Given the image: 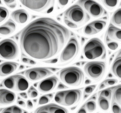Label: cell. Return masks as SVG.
Instances as JSON below:
<instances>
[{
  "label": "cell",
  "instance_id": "cell-1",
  "mask_svg": "<svg viewBox=\"0 0 121 113\" xmlns=\"http://www.w3.org/2000/svg\"><path fill=\"white\" fill-rule=\"evenodd\" d=\"M70 30L48 17L35 19L20 33V47L24 54L38 60L53 58L69 42Z\"/></svg>",
  "mask_w": 121,
  "mask_h": 113
},
{
  "label": "cell",
  "instance_id": "cell-2",
  "mask_svg": "<svg viewBox=\"0 0 121 113\" xmlns=\"http://www.w3.org/2000/svg\"><path fill=\"white\" fill-rule=\"evenodd\" d=\"M59 77L64 85L72 87L81 85L84 82V72L75 66L64 68L59 72Z\"/></svg>",
  "mask_w": 121,
  "mask_h": 113
},
{
  "label": "cell",
  "instance_id": "cell-3",
  "mask_svg": "<svg viewBox=\"0 0 121 113\" xmlns=\"http://www.w3.org/2000/svg\"><path fill=\"white\" fill-rule=\"evenodd\" d=\"M83 54L88 60L104 58L106 55V49L100 39L93 38L85 44L83 48Z\"/></svg>",
  "mask_w": 121,
  "mask_h": 113
},
{
  "label": "cell",
  "instance_id": "cell-4",
  "mask_svg": "<svg viewBox=\"0 0 121 113\" xmlns=\"http://www.w3.org/2000/svg\"><path fill=\"white\" fill-rule=\"evenodd\" d=\"M82 92L79 89L59 91L55 94V100L60 105L72 106L78 104L81 99Z\"/></svg>",
  "mask_w": 121,
  "mask_h": 113
},
{
  "label": "cell",
  "instance_id": "cell-5",
  "mask_svg": "<svg viewBox=\"0 0 121 113\" xmlns=\"http://www.w3.org/2000/svg\"><path fill=\"white\" fill-rule=\"evenodd\" d=\"M30 10L38 13H49L53 9L55 0H18Z\"/></svg>",
  "mask_w": 121,
  "mask_h": 113
},
{
  "label": "cell",
  "instance_id": "cell-6",
  "mask_svg": "<svg viewBox=\"0 0 121 113\" xmlns=\"http://www.w3.org/2000/svg\"><path fill=\"white\" fill-rule=\"evenodd\" d=\"M79 42L75 37H73L67 43V45L60 54V61L62 63H69L77 56L79 53Z\"/></svg>",
  "mask_w": 121,
  "mask_h": 113
},
{
  "label": "cell",
  "instance_id": "cell-7",
  "mask_svg": "<svg viewBox=\"0 0 121 113\" xmlns=\"http://www.w3.org/2000/svg\"><path fill=\"white\" fill-rule=\"evenodd\" d=\"M19 49L17 43L11 39H5L0 42V58L13 60L18 56Z\"/></svg>",
  "mask_w": 121,
  "mask_h": 113
},
{
  "label": "cell",
  "instance_id": "cell-8",
  "mask_svg": "<svg viewBox=\"0 0 121 113\" xmlns=\"http://www.w3.org/2000/svg\"><path fill=\"white\" fill-rule=\"evenodd\" d=\"M84 71L88 77L95 81L102 79L106 71V64L102 61H91L84 66Z\"/></svg>",
  "mask_w": 121,
  "mask_h": 113
},
{
  "label": "cell",
  "instance_id": "cell-9",
  "mask_svg": "<svg viewBox=\"0 0 121 113\" xmlns=\"http://www.w3.org/2000/svg\"><path fill=\"white\" fill-rule=\"evenodd\" d=\"M64 17L74 23L79 24L87 21L89 19L84 9L79 4H74L67 9L64 12Z\"/></svg>",
  "mask_w": 121,
  "mask_h": 113
},
{
  "label": "cell",
  "instance_id": "cell-10",
  "mask_svg": "<svg viewBox=\"0 0 121 113\" xmlns=\"http://www.w3.org/2000/svg\"><path fill=\"white\" fill-rule=\"evenodd\" d=\"M78 3L94 18H99L104 14L102 6L93 0H79Z\"/></svg>",
  "mask_w": 121,
  "mask_h": 113
},
{
  "label": "cell",
  "instance_id": "cell-11",
  "mask_svg": "<svg viewBox=\"0 0 121 113\" xmlns=\"http://www.w3.org/2000/svg\"><path fill=\"white\" fill-rule=\"evenodd\" d=\"M52 72L45 68H31L25 72V75L27 79L32 81L41 80L48 76L51 75Z\"/></svg>",
  "mask_w": 121,
  "mask_h": 113
},
{
  "label": "cell",
  "instance_id": "cell-12",
  "mask_svg": "<svg viewBox=\"0 0 121 113\" xmlns=\"http://www.w3.org/2000/svg\"><path fill=\"white\" fill-rule=\"evenodd\" d=\"M58 82V78L55 76H52L44 79L38 84V88L39 91L41 93H47L50 92L55 88Z\"/></svg>",
  "mask_w": 121,
  "mask_h": 113
},
{
  "label": "cell",
  "instance_id": "cell-13",
  "mask_svg": "<svg viewBox=\"0 0 121 113\" xmlns=\"http://www.w3.org/2000/svg\"><path fill=\"white\" fill-rule=\"evenodd\" d=\"M34 113H69V111L59 105L50 104L38 108Z\"/></svg>",
  "mask_w": 121,
  "mask_h": 113
},
{
  "label": "cell",
  "instance_id": "cell-14",
  "mask_svg": "<svg viewBox=\"0 0 121 113\" xmlns=\"http://www.w3.org/2000/svg\"><path fill=\"white\" fill-rule=\"evenodd\" d=\"M16 100L14 92L6 89H0V106L13 104Z\"/></svg>",
  "mask_w": 121,
  "mask_h": 113
},
{
  "label": "cell",
  "instance_id": "cell-15",
  "mask_svg": "<svg viewBox=\"0 0 121 113\" xmlns=\"http://www.w3.org/2000/svg\"><path fill=\"white\" fill-rule=\"evenodd\" d=\"M18 64L15 62H4L0 65V77H6L17 70Z\"/></svg>",
  "mask_w": 121,
  "mask_h": 113
},
{
  "label": "cell",
  "instance_id": "cell-16",
  "mask_svg": "<svg viewBox=\"0 0 121 113\" xmlns=\"http://www.w3.org/2000/svg\"><path fill=\"white\" fill-rule=\"evenodd\" d=\"M11 16L12 18L19 24H24L27 22L29 19V14L24 9H18L13 12Z\"/></svg>",
  "mask_w": 121,
  "mask_h": 113
},
{
  "label": "cell",
  "instance_id": "cell-17",
  "mask_svg": "<svg viewBox=\"0 0 121 113\" xmlns=\"http://www.w3.org/2000/svg\"><path fill=\"white\" fill-rule=\"evenodd\" d=\"M29 84L27 79L20 75H15V82L14 90L18 92L26 91L29 88Z\"/></svg>",
  "mask_w": 121,
  "mask_h": 113
},
{
  "label": "cell",
  "instance_id": "cell-18",
  "mask_svg": "<svg viewBox=\"0 0 121 113\" xmlns=\"http://www.w3.org/2000/svg\"><path fill=\"white\" fill-rule=\"evenodd\" d=\"M16 24L12 20H9L4 24L0 26V35H9L15 32Z\"/></svg>",
  "mask_w": 121,
  "mask_h": 113
},
{
  "label": "cell",
  "instance_id": "cell-19",
  "mask_svg": "<svg viewBox=\"0 0 121 113\" xmlns=\"http://www.w3.org/2000/svg\"><path fill=\"white\" fill-rule=\"evenodd\" d=\"M107 34L111 39L121 42V29L116 28L113 24H110L107 30Z\"/></svg>",
  "mask_w": 121,
  "mask_h": 113
},
{
  "label": "cell",
  "instance_id": "cell-20",
  "mask_svg": "<svg viewBox=\"0 0 121 113\" xmlns=\"http://www.w3.org/2000/svg\"><path fill=\"white\" fill-rule=\"evenodd\" d=\"M112 71L114 76L121 79V56H116L112 64Z\"/></svg>",
  "mask_w": 121,
  "mask_h": 113
},
{
  "label": "cell",
  "instance_id": "cell-21",
  "mask_svg": "<svg viewBox=\"0 0 121 113\" xmlns=\"http://www.w3.org/2000/svg\"><path fill=\"white\" fill-rule=\"evenodd\" d=\"M112 101L117 103L121 107V85L112 88Z\"/></svg>",
  "mask_w": 121,
  "mask_h": 113
},
{
  "label": "cell",
  "instance_id": "cell-22",
  "mask_svg": "<svg viewBox=\"0 0 121 113\" xmlns=\"http://www.w3.org/2000/svg\"><path fill=\"white\" fill-rule=\"evenodd\" d=\"M112 23L121 28V8L114 12L112 17Z\"/></svg>",
  "mask_w": 121,
  "mask_h": 113
},
{
  "label": "cell",
  "instance_id": "cell-23",
  "mask_svg": "<svg viewBox=\"0 0 121 113\" xmlns=\"http://www.w3.org/2000/svg\"><path fill=\"white\" fill-rule=\"evenodd\" d=\"M15 75L12 76H10L9 77H7V79H4L2 82V85L4 87L7 88L9 89L14 90L15 88Z\"/></svg>",
  "mask_w": 121,
  "mask_h": 113
},
{
  "label": "cell",
  "instance_id": "cell-24",
  "mask_svg": "<svg viewBox=\"0 0 121 113\" xmlns=\"http://www.w3.org/2000/svg\"><path fill=\"white\" fill-rule=\"evenodd\" d=\"M98 105L101 109L103 111H107L110 108V102L109 100L107 99L104 98L103 97L99 96L98 99Z\"/></svg>",
  "mask_w": 121,
  "mask_h": 113
},
{
  "label": "cell",
  "instance_id": "cell-25",
  "mask_svg": "<svg viewBox=\"0 0 121 113\" xmlns=\"http://www.w3.org/2000/svg\"><path fill=\"white\" fill-rule=\"evenodd\" d=\"M90 24L93 27L95 30L98 32V33H99L104 29L105 27L106 26L107 23L104 21H102V20H96V21H94L90 23Z\"/></svg>",
  "mask_w": 121,
  "mask_h": 113
},
{
  "label": "cell",
  "instance_id": "cell-26",
  "mask_svg": "<svg viewBox=\"0 0 121 113\" xmlns=\"http://www.w3.org/2000/svg\"><path fill=\"white\" fill-rule=\"evenodd\" d=\"M102 1L105 6L110 10L115 8L119 3V0H102Z\"/></svg>",
  "mask_w": 121,
  "mask_h": 113
},
{
  "label": "cell",
  "instance_id": "cell-27",
  "mask_svg": "<svg viewBox=\"0 0 121 113\" xmlns=\"http://www.w3.org/2000/svg\"><path fill=\"white\" fill-rule=\"evenodd\" d=\"M85 109L89 113H93L96 109V104L93 100H89L84 105Z\"/></svg>",
  "mask_w": 121,
  "mask_h": 113
},
{
  "label": "cell",
  "instance_id": "cell-28",
  "mask_svg": "<svg viewBox=\"0 0 121 113\" xmlns=\"http://www.w3.org/2000/svg\"><path fill=\"white\" fill-rule=\"evenodd\" d=\"M53 98V94H46V95H44L43 96L41 97L39 99L38 104L39 105H43L47 104V103L52 100Z\"/></svg>",
  "mask_w": 121,
  "mask_h": 113
},
{
  "label": "cell",
  "instance_id": "cell-29",
  "mask_svg": "<svg viewBox=\"0 0 121 113\" xmlns=\"http://www.w3.org/2000/svg\"><path fill=\"white\" fill-rule=\"evenodd\" d=\"M83 32H84V34L87 35H93L98 33V32L95 30V28L91 26L90 24L87 25V26H85V28H84Z\"/></svg>",
  "mask_w": 121,
  "mask_h": 113
},
{
  "label": "cell",
  "instance_id": "cell-30",
  "mask_svg": "<svg viewBox=\"0 0 121 113\" xmlns=\"http://www.w3.org/2000/svg\"><path fill=\"white\" fill-rule=\"evenodd\" d=\"M9 16V11L4 7H0V23L4 21Z\"/></svg>",
  "mask_w": 121,
  "mask_h": 113
},
{
  "label": "cell",
  "instance_id": "cell-31",
  "mask_svg": "<svg viewBox=\"0 0 121 113\" xmlns=\"http://www.w3.org/2000/svg\"><path fill=\"white\" fill-rule=\"evenodd\" d=\"M99 96L103 97L104 98L110 100L112 97V88H108L106 89H104L100 92Z\"/></svg>",
  "mask_w": 121,
  "mask_h": 113
},
{
  "label": "cell",
  "instance_id": "cell-32",
  "mask_svg": "<svg viewBox=\"0 0 121 113\" xmlns=\"http://www.w3.org/2000/svg\"><path fill=\"white\" fill-rule=\"evenodd\" d=\"M27 95H29V97L32 99H35L37 97V96L38 95V92L36 91V89L33 86H31L29 88V89L28 90Z\"/></svg>",
  "mask_w": 121,
  "mask_h": 113
},
{
  "label": "cell",
  "instance_id": "cell-33",
  "mask_svg": "<svg viewBox=\"0 0 121 113\" xmlns=\"http://www.w3.org/2000/svg\"><path fill=\"white\" fill-rule=\"evenodd\" d=\"M112 111L113 113H121V107L114 101L112 102Z\"/></svg>",
  "mask_w": 121,
  "mask_h": 113
},
{
  "label": "cell",
  "instance_id": "cell-34",
  "mask_svg": "<svg viewBox=\"0 0 121 113\" xmlns=\"http://www.w3.org/2000/svg\"><path fill=\"white\" fill-rule=\"evenodd\" d=\"M64 23L67 24V26L69 27L70 28H72V29H76V28H78V25L72 22V21H70V19H67V18H64Z\"/></svg>",
  "mask_w": 121,
  "mask_h": 113
},
{
  "label": "cell",
  "instance_id": "cell-35",
  "mask_svg": "<svg viewBox=\"0 0 121 113\" xmlns=\"http://www.w3.org/2000/svg\"><path fill=\"white\" fill-rule=\"evenodd\" d=\"M95 88H96V85H94L88 86L84 89V94H86V95L90 94L91 92H93Z\"/></svg>",
  "mask_w": 121,
  "mask_h": 113
},
{
  "label": "cell",
  "instance_id": "cell-36",
  "mask_svg": "<svg viewBox=\"0 0 121 113\" xmlns=\"http://www.w3.org/2000/svg\"><path fill=\"white\" fill-rule=\"evenodd\" d=\"M118 82L117 80L116 79H107V80H105L104 81V83H105V86H113L116 85V83Z\"/></svg>",
  "mask_w": 121,
  "mask_h": 113
},
{
  "label": "cell",
  "instance_id": "cell-37",
  "mask_svg": "<svg viewBox=\"0 0 121 113\" xmlns=\"http://www.w3.org/2000/svg\"><path fill=\"white\" fill-rule=\"evenodd\" d=\"M21 61L26 64H29L30 65H36V61L32 60L30 59V58H26V57H21Z\"/></svg>",
  "mask_w": 121,
  "mask_h": 113
},
{
  "label": "cell",
  "instance_id": "cell-38",
  "mask_svg": "<svg viewBox=\"0 0 121 113\" xmlns=\"http://www.w3.org/2000/svg\"><path fill=\"white\" fill-rule=\"evenodd\" d=\"M107 46L110 49L112 50V51H114L116 49H117V47H119V44L116 42H110V43H107Z\"/></svg>",
  "mask_w": 121,
  "mask_h": 113
},
{
  "label": "cell",
  "instance_id": "cell-39",
  "mask_svg": "<svg viewBox=\"0 0 121 113\" xmlns=\"http://www.w3.org/2000/svg\"><path fill=\"white\" fill-rule=\"evenodd\" d=\"M11 109L13 113H23V110L21 109V108L15 106V105L11 106Z\"/></svg>",
  "mask_w": 121,
  "mask_h": 113
},
{
  "label": "cell",
  "instance_id": "cell-40",
  "mask_svg": "<svg viewBox=\"0 0 121 113\" xmlns=\"http://www.w3.org/2000/svg\"><path fill=\"white\" fill-rule=\"evenodd\" d=\"M69 3V0H58V3L61 7H64L67 6Z\"/></svg>",
  "mask_w": 121,
  "mask_h": 113
},
{
  "label": "cell",
  "instance_id": "cell-41",
  "mask_svg": "<svg viewBox=\"0 0 121 113\" xmlns=\"http://www.w3.org/2000/svg\"><path fill=\"white\" fill-rule=\"evenodd\" d=\"M3 1L4 2V3H5L7 6H10V4L16 3V2H15V0H3Z\"/></svg>",
  "mask_w": 121,
  "mask_h": 113
},
{
  "label": "cell",
  "instance_id": "cell-42",
  "mask_svg": "<svg viewBox=\"0 0 121 113\" xmlns=\"http://www.w3.org/2000/svg\"><path fill=\"white\" fill-rule=\"evenodd\" d=\"M1 113H13L11 109V106H10V107L7 108L6 109H4V110H3L1 112Z\"/></svg>",
  "mask_w": 121,
  "mask_h": 113
},
{
  "label": "cell",
  "instance_id": "cell-43",
  "mask_svg": "<svg viewBox=\"0 0 121 113\" xmlns=\"http://www.w3.org/2000/svg\"><path fill=\"white\" fill-rule=\"evenodd\" d=\"M27 106L29 109H33V104L32 103V102L31 100H28L27 102Z\"/></svg>",
  "mask_w": 121,
  "mask_h": 113
},
{
  "label": "cell",
  "instance_id": "cell-44",
  "mask_svg": "<svg viewBox=\"0 0 121 113\" xmlns=\"http://www.w3.org/2000/svg\"><path fill=\"white\" fill-rule=\"evenodd\" d=\"M77 113H87V109H85V106H83L77 112Z\"/></svg>",
  "mask_w": 121,
  "mask_h": 113
},
{
  "label": "cell",
  "instance_id": "cell-45",
  "mask_svg": "<svg viewBox=\"0 0 121 113\" xmlns=\"http://www.w3.org/2000/svg\"><path fill=\"white\" fill-rule=\"evenodd\" d=\"M17 104H18L20 106H22V107H26V104H25V102L22 100H18L17 102Z\"/></svg>",
  "mask_w": 121,
  "mask_h": 113
},
{
  "label": "cell",
  "instance_id": "cell-46",
  "mask_svg": "<svg viewBox=\"0 0 121 113\" xmlns=\"http://www.w3.org/2000/svg\"><path fill=\"white\" fill-rule=\"evenodd\" d=\"M58 61V59H53L52 60H48L47 61H45V62L47 63H55Z\"/></svg>",
  "mask_w": 121,
  "mask_h": 113
},
{
  "label": "cell",
  "instance_id": "cell-47",
  "mask_svg": "<svg viewBox=\"0 0 121 113\" xmlns=\"http://www.w3.org/2000/svg\"><path fill=\"white\" fill-rule=\"evenodd\" d=\"M66 88V86L62 84H59V86H58V89H64Z\"/></svg>",
  "mask_w": 121,
  "mask_h": 113
},
{
  "label": "cell",
  "instance_id": "cell-48",
  "mask_svg": "<svg viewBox=\"0 0 121 113\" xmlns=\"http://www.w3.org/2000/svg\"><path fill=\"white\" fill-rule=\"evenodd\" d=\"M20 95L22 97V98L25 99H26L27 98V94L26 92H21V94H20Z\"/></svg>",
  "mask_w": 121,
  "mask_h": 113
},
{
  "label": "cell",
  "instance_id": "cell-49",
  "mask_svg": "<svg viewBox=\"0 0 121 113\" xmlns=\"http://www.w3.org/2000/svg\"><path fill=\"white\" fill-rule=\"evenodd\" d=\"M16 6H17V3H13V4H10V6H8V7L10 9H13V8H15V7H16Z\"/></svg>",
  "mask_w": 121,
  "mask_h": 113
},
{
  "label": "cell",
  "instance_id": "cell-50",
  "mask_svg": "<svg viewBox=\"0 0 121 113\" xmlns=\"http://www.w3.org/2000/svg\"><path fill=\"white\" fill-rule=\"evenodd\" d=\"M105 86V83L103 82V83H101V84L100 85V86H99V89H102L104 88Z\"/></svg>",
  "mask_w": 121,
  "mask_h": 113
},
{
  "label": "cell",
  "instance_id": "cell-51",
  "mask_svg": "<svg viewBox=\"0 0 121 113\" xmlns=\"http://www.w3.org/2000/svg\"><path fill=\"white\" fill-rule=\"evenodd\" d=\"M121 56V49L119 51L118 53H117V56Z\"/></svg>",
  "mask_w": 121,
  "mask_h": 113
},
{
  "label": "cell",
  "instance_id": "cell-52",
  "mask_svg": "<svg viewBox=\"0 0 121 113\" xmlns=\"http://www.w3.org/2000/svg\"><path fill=\"white\" fill-rule=\"evenodd\" d=\"M0 4H1V0H0Z\"/></svg>",
  "mask_w": 121,
  "mask_h": 113
},
{
  "label": "cell",
  "instance_id": "cell-53",
  "mask_svg": "<svg viewBox=\"0 0 121 113\" xmlns=\"http://www.w3.org/2000/svg\"><path fill=\"white\" fill-rule=\"evenodd\" d=\"M24 113H27V112H26V111H24Z\"/></svg>",
  "mask_w": 121,
  "mask_h": 113
}]
</instances>
